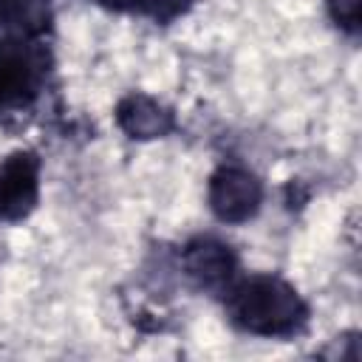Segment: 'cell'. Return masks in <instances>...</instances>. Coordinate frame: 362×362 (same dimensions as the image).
<instances>
[{
	"label": "cell",
	"mask_w": 362,
	"mask_h": 362,
	"mask_svg": "<svg viewBox=\"0 0 362 362\" xmlns=\"http://www.w3.org/2000/svg\"><path fill=\"white\" fill-rule=\"evenodd\" d=\"M88 3H93V6H99L105 11H113V14H133V17H139V11H141V0H88Z\"/></svg>",
	"instance_id": "cell-9"
},
{
	"label": "cell",
	"mask_w": 362,
	"mask_h": 362,
	"mask_svg": "<svg viewBox=\"0 0 362 362\" xmlns=\"http://www.w3.org/2000/svg\"><path fill=\"white\" fill-rule=\"evenodd\" d=\"M223 314L240 334L260 339H297L308 331L311 305L294 283L274 272L240 274L223 294Z\"/></svg>",
	"instance_id": "cell-1"
},
{
	"label": "cell",
	"mask_w": 362,
	"mask_h": 362,
	"mask_svg": "<svg viewBox=\"0 0 362 362\" xmlns=\"http://www.w3.org/2000/svg\"><path fill=\"white\" fill-rule=\"evenodd\" d=\"M195 0H141L139 17H147L156 25H173L175 20L187 17L192 11Z\"/></svg>",
	"instance_id": "cell-8"
},
{
	"label": "cell",
	"mask_w": 362,
	"mask_h": 362,
	"mask_svg": "<svg viewBox=\"0 0 362 362\" xmlns=\"http://www.w3.org/2000/svg\"><path fill=\"white\" fill-rule=\"evenodd\" d=\"M54 0H0V34L51 37Z\"/></svg>",
	"instance_id": "cell-7"
},
{
	"label": "cell",
	"mask_w": 362,
	"mask_h": 362,
	"mask_svg": "<svg viewBox=\"0 0 362 362\" xmlns=\"http://www.w3.org/2000/svg\"><path fill=\"white\" fill-rule=\"evenodd\" d=\"M263 198H266V187L260 175L243 164L223 161L209 173L206 206L221 223L229 226L249 223L263 209Z\"/></svg>",
	"instance_id": "cell-3"
},
{
	"label": "cell",
	"mask_w": 362,
	"mask_h": 362,
	"mask_svg": "<svg viewBox=\"0 0 362 362\" xmlns=\"http://www.w3.org/2000/svg\"><path fill=\"white\" fill-rule=\"evenodd\" d=\"M113 122L116 127L130 139V141H156V139H167L170 133H175L178 127V116L175 110L144 90H130L124 93L116 107H113Z\"/></svg>",
	"instance_id": "cell-6"
},
{
	"label": "cell",
	"mask_w": 362,
	"mask_h": 362,
	"mask_svg": "<svg viewBox=\"0 0 362 362\" xmlns=\"http://www.w3.org/2000/svg\"><path fill=\"white\" fill-rule=\"evenodd\" d=\"M42 189V161L20 147L0 158V223H20L34 215Z\"/></svg>",
	"instance_id": "cell-5"
},
{
	"label": "cell",
	"mask_w": 362,
	"mask_h": 362,
	"mask_svg": "<svg viewBox=\"0 0 362 362\" xmlns=\"http://www.w3.org/2000/svg\"><path fill=\"white\" fill-rule=\"evenodd\" d=\"M57 57L48 37L0 34V122L37 107L54 79Z\"/></svg>",
	"instance_id": "cell-2"
},
{
	"label": "cell",
	"mask_w": 362,
	"mask_h": 362,
	"mask_svg": "<svg viewBox=\"0 0 362 362\" xmlns=\"http://www.w3.org/2000/svg\"><path fill=\"white\" fill-rule=\"evenodd\" d=\"M181 272L187 280L201 288L204 294L221 297L238 277H240V257L238 252L215 238V235H195L181 246Z\"/></svg>",
	"instance_id": "cell-4"
}]
</instances>
